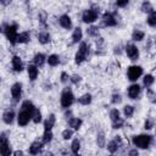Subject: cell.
Wrapping results in <instances>:
<instances>
[{"instance_id": "cell-1", "label": "cell", "mask_w": 156, "mask_h": 156, "mask_svg": "<svg viewBox=\"0 0 156 156\" xmlns=\"http://www.w3.org/2000/svg\"><path fill=\"white\" fill-rule=\"evenodd\" d=\"M1 32L5 34L6 39L11 43V44H16L17 43V24L13 23V24H2V28H1Z\"/></svg>"}, {"instance_id": "cell-2", "label": "cell", "mask_w": 156, "mask_h": 156, "mask_svg": "<svg viewBox=\"0 0 156 156\" xmlns=\"http://www.w3.org/2000/svg\"><path fill=\"white\" fill-rule=\"evenodd\" d=\"M151 141H152V136L149 134H139V135H134L132 138L133 145L139 149H147L150 146Z\"/></svg>"}, {"instance_id": "cell-3", "label": "cell", "mask_w": 156, "mask_h": 156, "mask_svg": "<svg viewBox=\"0 0 156 156\" xmlns=\"http://www.w3.org/2000/svg\"><path fill=\"white\" fill-rule=\"evenodd\" d=\"M88 56H89V45L87 43L82 41L80 45H79V49H78V51L74 56V61H76L77 65H80L87 60Z\"/></svg>"}, {"instance_id": "cell-4", "label": "cell", "mask_w": 156, "mask_h": 156, "mask_svg": "<svg viewBox=\"0 0 156 156\" xmlns=\"http://www.w3.org/2000/svg\"><path fill=\"white\" fill-rule=\"evenodd\" d=\"M99 13H100L99 7H98V9H96V7H93V9L85 10V11L83 12V15H82V21H83L84 23H87V24L94 23V22L98 20Z\"/></svg>"}, {"instance_id": "cell-5", "label": "cell", "mask_w": 156, "mask_h": 156, "mask_svg": "<svg viewBox=\"0 0 156 156\" xmlns=\"http://www.w3.org/2000/svg\"><path fill=\"white\" fill-rule=\"evenodd\" d=\"M61 106L63 108H68L74 102V95L69 88H66L61 94Z\"/></svg>"}, {"instance_id": "cell-6", "label": "cell", "mask_w": 156, "mask_h": 156, "mask_svg": "<svg viewBox=\"0 0 156 156\" xmlns=\"http://www.w3.org/2000/svg\"><path fill=\"white\" fill-rule=\"evenodd\" d=\"M143 74V68L140 66H129L128 67V71H127V77L130 82H135L138 80V78H140Z\"/></svg>"}, {"instance_id": "cell-7", "label": "cell", "mask_w": 156, "mask_h": 156, "mask_svg": "<svg viewBox=\"0 0 156 156\" xmlns=\"http://www.w3.org/2000/svg\"><path fill=\"white\" fill-rule=\"evenodd\" d=\"M32 119V112L27 111V110H23L21 108V111L18 112V116H17V122H18V126L21 127H24L29 123V121Z\"/></svg>"}, {"instance_id": "cell-8", "label": "cell", "mask_w": 156, "mask_h": 156, "mask_svg": "<svg viewBox=\"0 0 156 156\" xmlns=\"http://www.w3.org/2000/svg\"><path fill=\"white\" fill-rule=\"evenodd\" d=\"M0 149H1V154L4 156H10L11 154V146H10V141L7 139V136L5 135V133L1 134L0 136Z\"/></svg>"}, {"instance_id": "cell-9", "label": "cell", "mask_w": 156, "mask_h": 156, "mask_svg": "<svg viewBox=\"0 0 156 156\" xmlns=\"http://www.w3.org/2000/svg\"><path fill=\"white\" fill-rule=\"evenodd\" d=\"M11 96H12L15 102H18L21 100V96H22V84L20 82L12 84V87H11Z\"/></svg>"}, {"instance_id": "cell-10", "label": "cell", "mask_w": 156, "mask_h": 156, "mask_svg": "<svg viewBox=\"0 0 156 156\" xmlns=\"http://www.w3.org/2000/svg\"><path fill=\"white\" fill-rule=\"evenodd\" d=\"M126 52H127V56L132 60V61H135L139 58V49L134 45V44H127L126 46Z\"/></svg>"}, {"instance_id": "cell-11", "label": "cell", "mask_w": 156, "mask_h": 156, "mask_svg": "<svg viewBox=\"0 0 156 156\" xmlns=\"http://www.w3.org/2000/svg\"><path fill=\"white\" fill-rule=\"evenodd\" d=\"M121 145H122V139H121L119 135H116L113 140L108 141V144H107V150H108L111 154H115V152L118 151V149H119Z\"/></svg>"}, {"instance_id": "cell-12", "label": "cell", "mask_w": 156, "mask_h": 156, "mask_svg": "<svg viewBox=\"0 0 156 156\" xmlns=\"http://www.w3.org/2000/svg\"><path fill=\"white\" fill-rule=\"evenodd\" d=\"M102 24L105 27H115L117 24V20L111 12H105L102 15Z\"/></svg>"}, {"instance_id": "cell-13", "label": "cell", "mask_w": 156, "mask_h": 156, "mask_svg": "<svg viewBox=\"0 0 156 156\" xmlns=\"http://www.w3.org/2000/svg\"><path fill=\"white\" fill-rule=\"evenodd\" d=\"M140 90H141L140 85L136 84V83H134V84H132V85L128 87V91H127V94H128V96H129L130 99L134 100V99H138V98H139V95H140Z\"/></svg>"}, {"instance_id": "cell-14", "label": "cell", "mask_w": 156, "mask_h": 156, "mask_svg": "<svg viewBox=\"0 0 156 156\" xmlns=\"http://www.w3.org/2000/svg\"><path fill=\"white\" fill-rule=\"evenodd\" d=\"M11 65H12V68H13L15 72H22V71H23V62H22L21 57L17 56V55H15V56L12 57Z\"/></svg>"}, {"instance_id": "cell-15", "label": "cell", "mask_w": 156, "mask_h": 156, "mask_svg": "<svg viewBox=\"0 0 156 156\" xmlns=\"http://www.w3.org/2000/svg\"><path fill=\"white\" fill-rule=\"evenodd\" d=\"M43 145H44V143L43 141H33L32 144H30V146H29V154L30 155H38V154H40L41 152V149H43Z\"/></svg>"}, {"instance_id": "cell-16", "label": "cell", "mask_w": 156, "mask_h": 156, "mask_svg": "<svg viewBox=\"0 0 156 156\" xmlns=\"http://www.w3.org/2000/svg\"><path fill=\"white\" fill-rule=\"evenodd\" d=\"M58 22H60V26L65 29H71L72 28V21H71V17L68 15H62L60 16L58 18Z\"/></svg>"}, {"instance_id": "cell-17", "label": "cell", "mask_w": 156, "mask_h": 156, "mask_svg": "<svg viewBox=\"0 0 156 156\" xmlns=\"http://www.w3.org/2000/svg\"><path fill=\"white\" fill-rule=\"evenodd\" d=\"M27 72H28V77L29 79L33 82L38 78V74H39V71H38V66L37 65H29L28 68H27Z\"/></svg>"}, {"instance_id": "cell-18", "label": "cell", "mask_w": 156, "mask_h": 156, "mask_svg": "<svg viewBox=\"0 0 156 156\" xmlns=\"http://www.w3.org/2000/svg\"><path fill=\"white\" fill-rule=\"evenodd\" d=\"M15 119V111L13 110H6L4 113H2V121L6 123V124H11Z\"/></svg>"}, {"instance_id": "cell-19", "label": "cell", "mask_w": 156, "mask_h": 156, "mask_svg": "<svg viewBox=\"0 0 156 156\" xmlns=\"http://www.w3.org/2000/svg\"><path fill=\"white\" fill-rule=\"evenodd\" d=\"M55 122H56V117L54 113H51L45 121H44V130H51L52 127L55 126Z\"/></svg>"}, {"instance_id": "cell-20", "label": "cell", "mask_w": 156, "mask_h": 156, "mask_svg": "<svg viewBox=\"0 0 156 156\" xmlns=\"http://www.w3.org/2000/svg\"><path fill=\"white\" fill-rule=\"evenodd\" d=\"M29 40H30V33H29L28 30L20 33L18 37H17V43H20V44H26V43H28Z\"/></svg>"}, {"instance_id": "cell-21", "label": "cell", "mask_w": 156, "mask_h": 156, "mask_svg": "<svg viewBox=\"0 0 156 156\" xmlns=\"http://www.w3.org/2000/svg\"><path fill=\"white\" fill-rule=\"evenodd\" d=\"M37 38H38V41L40 44H43V45H45V44H48L50 41V34L48 32H40V33H38Z\"/></svg>"}, {"instance_id": "cell-22", "label": "cell", "mask_w": 156, "mask_h": 156, "mask_svg": "<svg viewBox=\"0 0 156 156\" xmlns=\"http://www.w3.org/2000/svg\"><path fill=\"white\" fill-rule=\"evenodd\" d=\"M45 55L44 54H41V52H38V54H35L34 55V58H33V61H34V65H37L38 67H41L44 63H45Z\"/></svg>"}, {"instance_id": "cell-23", "label": "cell", "mask_w": 156, "mask_h": 156, "mask_svg": "<svg viewBox=\"0 0 156 156\" xmlns=\"http://www.w3.org/2000/svg\"><path fill=\"white\" fill-rule=\"evenodd\" d=\"M82 37H83L82 28H79V27L74 28V30H73V33H72V41H73V43L80 41V40H82Z\"/></svg>"}, {"instance_id": "cell-24", "label": "cell", "mask_w": 156, "mask_h": 156, "mask_svg": "<svg viewBox=\"0 0 156 156\" xmlns=\"http://www.w3.org/2000/svg\"><path fill=\"white\" fill-rule=\"evenodd\" d=\"M82 123H83V121H82L80 118H73V117H72V118L68 119V126L72 127V128L76 129V130H78V129L80 128Z\"/></svg>"}, {"instance_id": "cell-25", "label": "cell", "mask_w": 156, "mask_h": 156, "mask_svg": "<svg viewBox=\"0 0 156 156\" xmlns=\"http://www.w3.org/2000/svg\"><path fill=\"white\" fill-rule=\"evenodd\" d=\"M144 37H145V33H144L143 30L135 29V30H133V33H132V40H134V41H141V40L144 39Z\"/></svg>"}, {"instance_id": "cell-26", "label": "cell", "mask_w": 156, "mask_h": 156, "mask_svg": "<svg viewBox=\"0 0 156 156\" xmlns=\"http://www.w3.org/2000/svg\"><path fill=\"white\" fill-rule=\"evenodd\" d=\"M46 61H48L49 66H51V67H55V66H57V65L60 63V57H58L57 55L52 54V55H50V56L46 58Z\"/></svg>"}, {"instance_id": "cell-27", "label": "cell", "mask_w": 156, "mask_h": 156, "mask_svg": "<svg viewBox=\"0 0 156 156\" xmlns=\"http://www.w3.org/2000/svg\"><path fill=\"white\" fill-rule=\"evenodd\" d=\"M91 100H93V98H91L90 94H84V95H82L80 98H78V102H79L80 105H84V106L89 105V104L91 102Z\"/></svg>"}, {"instance_id": "cell-28", "label": "cell", "mask_w": 156, "mask_h": 156, "mask_svg": "<svg viewBox=\"0 0 156 156\" xmlns=\"http://www.w3.org/2000/svg\"><path fill=\"white\" fill-rule=\"evenodd\" d=\"M154 82H155V78H154L152 74H146V76H144V78H143V84H144V87H146V88H150V87L154 84Z\"/></svg>"}, {"instance_id": "cell-29", "label": "cell", "mask_w": 156, "mask_h": 156, "mask_svg": "<svg viewBox=\"0 0 156 156\" xmlns=\"http://www.w3.org/2000/svg\"><path fill=\"white\" fill-rule=\"evenodd\" d=\"M21 107H22L23 110H27V111L32 112V115H33V112H34V110H35V106H34V104H33L32 101H29V100H26V101H23Z\"/></svg>"}, {"instance_id": "cell-30", "label": "cell", "mask_w": 156, "mask_h": 156, "mask_svg": "<svg viewBox=\"0 0 156 156\" xmlns=\"http://www.w3.org/2000/svg\"><path fill=\"white\" fill-rule=\"evenodd\" d=\"M146 22H147V24L150 27H156V11H151L149 13Z\"/></svg>"}, {"instance_id": "cell-31", "label": "cell", "mask_w": 156, "mask_h": 156, "mask_svg": "<svg viewBox=\"0 0 156 156\" xmlns=\"http://www.w3.org/2000/svg\"><path fill=\"white\" fill-rule=\"evenodd\" d=\"M79 149H80V141L78 139H73L72 144H71V150L74 155H77L79 152Z\"/></svg>"}, {"instance_id": "cell-32", "label": "cell", "mask_w": 156, "mask_h": 156, "mask_svg": "<svg viewBox=\"0 0 156 156\" xmlns=\"http://www.w3.org/2000/svg\"><path fill=\"white\" fill-rule=\"evenodd\" d=\"M133 113H134V107H133L132 105H126V106L123 107V115H124L127 118H128V117H132Z\"/></svg>"}, {"instance_id": "cell-33", "label": "cell", "mask_w": 156, "mask_h": 156, "mask_svg": "<svg viewBox=\"0 0 156 156\" xmlns=\"http://www.w3.org/2000/svg\"><path fill=\"white\" fill-rule=\"evenodd\" d=\"M52 140V132L51 130H44V134H43V143L44 144H49L50 141Z\"/></svg>"}, {"instance_id": "cell-34", "label": "cell", "mask_w": 156, "mask_h": 156, "mask_svg": "<svg viewBox=\"0 0 156 156\" xmlns=\"http://www.w3.org/2000/svg\"><path fill=\"white\" fill-rule=\"evenodd\" d=\"M141 11L143 12H145V13H150L151 11H154V9H152V5L149 2V1H144L143 4H141Z\"/></svg>"}, {"instance_id": "cell-35", "label": "cell", "mask_w": 156, "mask_h": 156, "mask_svg": "<svg viewBox=\"0 0 156 156\" xmlns=\"http://www.w3.org/2000/svg\"><path fill=\"white\" fill-rule=\"evenodd\" d=\"M32 121H33L34 123L41 122V112H40V110H38V108L34 110V112H33V115H32Z\"/></svg>"}, {"instance_id": "cell-36", "label": "cell", "mask_w": 156, "mask_h": 156, "mask_svg": "<svg viewBox=\"0 0 156 156\" xmlns=\"http://www.w3.org/2000/svg\"><path fill=\"white\" fill-rule=\"evenodd\" d=\"M87 34L90 35V37H98L99 35V28L95 27V26H91L87 29Z\"/></svg>"}, {"instance_id": "cell-37", "label": "cell", "mask_w": 156, "mask_h": 156, "mask_svg": "<svg viewBox=\"0 0 156 156\" xmlns=\"http://www.w3.org/2000/svg\"><path fill=\"white\" fill-rule=\"evenodd\" d=\"M110 118H111L112 122L118 121V119L121 118V117H119V111H118L117 108H112V110L110 111Z\"/></svg>"}, {"instance_id": "cell-38", "label": "cell", "mask_w": 156, "mask_h": 156, "mask_svg": "<svg viewBox=\"0 0 156 156\" xmlns=\"http://www.w3.org/2000/svg\"><path fill=\"white\" fill-rule=\"evenodd\" d=\"M146 95H147V99L151 104H156V93L152 91L150 88H147V91H146Z\"/></svg>"}, {"instance_id": "cell-39", "label": "cell", "mask_w": 156, "mask_h": 156, "mask_svg": "<svg viewBox=\"0 0 156 156\" xmlns=\"http://www.w3.org/2000/svg\"><path fill=\"white\" fill-rule=\"evenodd\" d=\"M96 143H98V145H99L100 147H104V146H105V136H104V133H102V132H100V133L98 134Z\"/></svg>"}, {"instance_id": "cell-40", "label": "cell", "mask_w": 156, "mask_h": 156, "mask_svg": "<svg viewBox=\"0 0 156 156\" xmlns=\"http://www.w3.org/2000/svg\"><path fill=\"white\" fill-rule=\"evenodd\" d=\"M73 136V130L72 129H65L63 132H62V138L65 139V140H68V139H71Z\"/></svg>"}, {"instance_id": "cell-41", "label": "cell", "mask_w": 156, "mask_h": 156, "mask_svg": "<svg viewBox=\"0 0 156 156\" xmlns=\"http://www.w3.org/2000/svg\"><path fill=\"white\" fill-rule=\"evenodd\" d=\"M121 101H122V98H121V95H119V94H113V95L111 96V102H112L113 105L121 104Z\"/></svg>"}, {"instance_id": "cell-42", "label": "cell", "mask_w": 156, "mask_h": 156, "mask_svg": "<svg viewBox=\"0 0 156 156\" xmlns=\"http://www.w3.org/2000/svg\"><path fill=\"white\" fill-rule=\"evenodd\" d=\"M123 119L122 118H119L118 121H115V122H112V128H115V129H119V128H122L123 127Z\"/></svg>"}, {"instance_id": "cell-43", "label": "cell", "mask_w": 156, "mask_h": 156, "mask_svg": "<svg viewBox=\"0 0 156 156\" xmlns=\"http://www.w3.org/2000/svg\"><path fill=\"white\" fill-rule=\"evenodd\" d=\"M69 80H71L73 84H78V83L82 80V77H80L79 74H73V76L69 78Z\"/></svg>"}, {"instance_id": "cell-44", "label": "cell", "mask_w": 156, "mask_h": 156, "mask_svg": "<svg viewBox=\"0 0 156 156\" xmlns=\"http://www.w3.org/2000/svg\"><path fill=\"white\" fill-rule=\"evenodd\" d=\"M154 127V122H152V119H146L145 122H144V128L145 129H151Z\"/></svg>"}, {"instance_id": "cell-45", "label": "cell", "mask_w": 156, "mask_h": 156, "mask_svg": "<svg viewBox=\"0 0 156 156\" xmlns=\"http://www.w3.org/2000/svg\"><path fill=\"white\" fill-rule=\"evenodd\" d=\"M128 2H129V0H116V5L118 7H126L128 5Z\"/></svg>"}, {"instance_id": "cell-46", "label": "cell", "mask_w": 156, "mask_h": 156, "mask_svg": "<svg viewBox=\"0 0 156 156\" xmlns=\"http://www.w3.org/2000/svg\"><path fill=\"white\" fill-rule=\"evenodd\" d=\"M69 78H71V77H68V74H67L66 72H62V73H61V82H62L63 84H66Z\"/></svg>"}, {"instance_id": "cell-47", "label": "cell", "mask_w": 156, "mask_h": 156, "mask_svg": "<svg viewBox=\"0 0 156 156\" xmlns=\"http://www.w3.org/2000/svg\"><path fill=\"white\" fill-rule=\"evenodd\" d=\"M65 117H66V118H68V119H69V118H72V112L68 110V111L65 113Z\"/></svg>"}, {"instance_id": "cell-48", "label": "cell", "mask_w": 156, "mask_h": 156, "mask_svg": "<svg viewBox=\"0 0 156 156\" xmlns=\"http://www.w3.org/2000/svg\"><path fill=\"white\" fill-rule=\"evenodd\" d=\"M128 154H129L130 156H132V155H138V150H136V149H133V150H130Z\"/></svg>"}, {"instance_id": "cell-49", "label": "cell", "mask_w": 156, "mask_h": 156, "mask_svg": "<svg viewBox=\"0 0 156 156\" xmlns=\"http://www.w3.org/2000/svg\"><path fill=\"white\" fill-rule=\"evenodd\" d=\"M13 155H16V156H17V155H23V151L17 150V151H15V152H13Z\"/></svg>"}, {"instance_id": "cell-50", "label": "cell", "mask_w": 156, "mask_h": 156, "mask_svg": "<svg viewBox=\"0 0 156 156\" xmlns=\"http://www.w3.org/2000/svg\"><path fill=\"white\" fill-rule=\"evenodd\" d=\"M10 1L11 0H1V4L2 5H7V4H10Z\"/></svg>"}, {"instance_id": "cell-51", "label": "cell", "mask_w": 156, "mask_h": 156, "mask_svg": "<svg viewBox=\"0 0 156 156\" xmlns=\"http://www.w3.org/2000/svg\"><path fill=\"white\" fill-rule=\"evenodd\" d=\"M155 45H156V40H155Z\"/></svg>"}]
</instances>
